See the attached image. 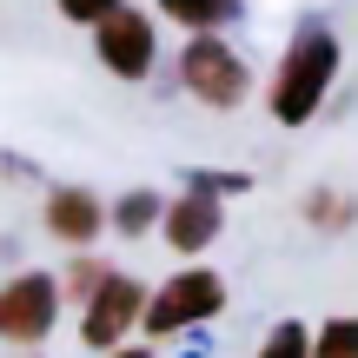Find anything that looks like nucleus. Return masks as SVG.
<instances>
[{
  "label": "nucleus",
  "mask_w": 358,
  "mask_h": 358,
  "mask_svg": "<svg viewBox=\"0 0 358 358\" xmlns=\"http://www.w3.org/2000/svg\"><path fill=\"white\" fill-rule=\"evenodd\" d=\"M93 60H100L113 80H127V87L153 80V66H159V27H153V13H146V7H113L100 27H93Z\"/></svg>",
  "instance_id": "5"
},
{
  "label": "nucleus",
  "mask_w": 358,
  "mask_h": 358,
  "mask_svg": "<svg viewBox=\"0 0 358 358\" xmlns=\"http://www.w3.org/2000/svg\"><path fill=\"white\" fill-rule=\"evenodd\" d=\"M252 358H312V332L299 319H279L266 338H259V352Z\"/></svg>",
  "instance_id": "13"
},
{
  "label": "nucleus",
  "mask_w": 358,
  "mask_h": 358,
  "mask_svg": "<svg viewBox=\"0 0 358 358\" xmlns=\"http://www.w3.org/2000/svg\"><path fill=\"white\" fill-rule=\"evenodd\" d=\"M60 272H13V279H0V338L7 345H47L53 325H60Z\"/></svg>",
  "instance_id": "4"
},
{
  "label": "nucleus",
  "mask_w": 358,
  "mask_h": 358,
  "mask_svg": "<svg viewBox=\"0 0 358 358\" xmlns=\"http://www.w3.org/2000/svg\"><path fill=\"white\" fill-rule=\"evenodd\" d=\"M179 87L199 106H213V113H232V106L252 100V66L239 60V47L226 34H186V47H179Z\"/></svg>",
  "instance_id": "3"
},
{
  "label": "nucleus",
  "mask_w": 358,
  "mask_h": 358,
  "mask_svg": "<svg viewBox=\"0 0 358 358\" xmlns=\"http://www.w3.org/2000/svg\"><path fill=\"white\" fill-rule=\"evenodd\" d=\"M146 285L133 279V272H106V285L80 306V345L87 352H120L127 345V332L146 319Z\"/></svg>",
  "instance_id": "6"
},
{
  "label": "nucleus",
  "mask_w": 358,
  "mask_h": 358,
  "mask_svg": "<svg viewBox=\"0 0 358 358\" xmlns=\"http://www.w3.org/2000/svg\"><path fill=\"white\" fill-rule=\"evenodd\" d=\"M106 358H153V345H120V352H106Z\"/></svg>",
  "instance_id": "17"
},
{
  "label": "nucleus",
  "mask_w": 358,
  "mask_h": 358,
  "mask_svg": "<svg viewBox=\"0 0 358 358\" xmlns=\"http://www.w3.org/2000/svg\"><path fill=\"white\" fill-rule=\"evenodd\" d=\"M40 219H47V232H53L60 245L93 252V239L113 226V206H100V192H87V186H53L47 206H40Z\"/></svg>",
  "instance_id": "8"
},
{
  "label": "nucleus",
  "mask_w": 358,
  "mask_h": 358,
  "mask_svg": "<svg viewBox=\"0 0 358 358\" xmlns=\"http://www.w3.org/2000/svg\"><path fill=\"white\" fill-rule=\"evenodd\" d=\"M53 7H60L73 27H100L106 13H113V7H127V0H53Z\"/></svg>",
  "instance_id": "15"
},
{
  "label": "nucleus",
  "mask_w": 358,
  "mask_h": 358,
  "mask_svg": "<svg viewBox=\"0 0 358 358\" xmlns=\"http://www.w3.org/2000/svg\"><path fill=\"white\" fill-rule=\"evenodd\" d=\"M106 272H113V266H100L93 252H73V259H66V272H60V292H66V306H87V299L106 285Z\"/></svg>",
  "instance_id": "12"
},
{
  "label": "nucleus",
  "mask_w": 358,
  "mask_h": 358,
  "mask_svg": "<svg viewBox=\"0 0 358 358\" xmlns=\"http://www.w3.org/2000/svg\"><path fill=\"white\" fill-rule=\"evenodd\" d=\"M159 219H166V199H159L153 186H133V192L113 199V232H120V239H146Z\"/></svg>",
  "instance_id": "10"
},
{
  "label": "nucleus",
  "mask_w": 358,
  "mask_h": 358,
  "mask_svg": "<svg viewBox=\"0 0 358 358\" xmlns=\"http://www.w3.org/2000/svg\"><path fill=\"white\" fill-rule=\"evenodd\" d=\"M226 232V206H219V192L206 186H186L179 199H166V219H159V239L173 245L179 259H199L206 245Z\"/></svg>",
  "instance_id": "7"
},
{
  "label": "nucleus",
  "mask_w": 358,
  "mask_h": 358,
  "mask_svg": "<svg viewBox=\"0 0 358 358\" xmlns=\"http://www.w3.org/2000/svg\"><path fill=\"white\" fill-rule=\"evenodd\" d=\"M153 7L173 27H186V34H226L239 20V0H153Z\"/></svg>",
  "instance_id": "9"
},
{
  "label": "nucleus",
  "mask_w": 358,
  "mask_h": 358,
  "mask_svg": "<svg viewBox=\"0 0 358 358\" xmlns=\"http://www.w3.org/2000/svg\"><path fill=\"white\" fill-rule=\"evenodd\" d=\"M186 186H206V192H219V199H226V192H245L252 179H245V173H192Z\"/></svg>",
  "instance_id": "16"
},
{
  "label": "nucleus",
  "mask_w": 358,
  "mask_h": 358,
  "mask_svg": "<svg viewBox=\"0 0 358 358\" xmlns=\"http://www.w3.org/2000/svg\"><path fill=\"white\" fill-rule=\"evenodd\" d=\"M306 219H312L319 232H345L352 219H358V199H352V192H338V186H319V192L306 199Z\"/></svg>",
  "instance_id": "11"
},
{
  "label": "nucleus",
  "mask_w": 358,
  "mask_h": 358,
  "mask_svg": "<svg viewBox=\"0 0 358 358\" xmlns=\"http://www.w3.org/2000/svg\"><path fill=\"white\" fill-rule=\"evenodd\" d=\"M219 312H226V279H219L213 266H179L173 279L153 285L140 332L159 345V338H179V332H192V325H213Z\"/></svg>",
  "instance_id": "2"
},
{
  "label": "nucleus",
  "mask_w": 358,
  "mask_h": 358,
  "mask_svg": "<svg viewBox=\"0 0 358 358\" xmlns=\"http://www.w3.org/2000/svg\"><path fill=\"white\" fill-rule=\"evenodd\" d=\"M338 66H345L338 34L325 20H306L285 40L279 66H272V87H266L272 120H279V127H312V120L325 113V100H332V87H338Z\"/></svg>",
  "instance_id": "1"
},
{
  "label": "nucleus",
  "mask_w": 358,
  "mask_h": 358,
  "mask_svg": "<svg viewBox=\"0 0 358 358\" xmlns=\"http://www.w3.org/2000/svg\"><path fill=\"white\" fill-rule=\"evenodd\" d=\"M312 358H358V319H325L312 332Z\"/></svg>",
  "instance_id": "14"
}]
</instances>
